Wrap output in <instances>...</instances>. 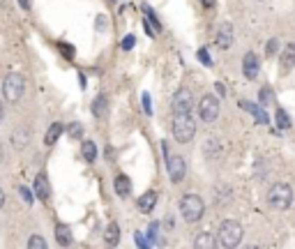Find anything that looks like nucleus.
I'll use <instances>...</instances> for the list:
<instances>
[{"mask_svg": "<svg viewBox=\"0 0 295 249\" xmlns=\"http://www.w3.org/2000/svg\"><path fill=\"white\" fill-rule=\"evenodd\" d=\"M279 65H282L284 72H291L295 69V42H289L284 51L279 53Z\"/></svg>", "mask_w": 295, "mask_h": 249, "instance_id": "obj_11", "label": "nucleus"}, {"mask_svg": "<svg viewBox=\"0 0 295 249\" xmlns=\"http://www.w3.org/2000/svg\"><path fill=\"white\" fill-rule=\"evenodd\" d=\"M104 240H106V245H111V247H115V245L120 243V226L115 222H111L106 226V231H104Z\"/></svg>", "mask_w": 295, "mask_h": 249, "instance_id": "obj_19", "label": "nucleus"}, {"mask_svg": "<svg viewBox=\"0 0 295 249\" xmlns=\"http://www.w3.org/2000/svg\"><path fill=\"white\" fill-rule=\"evenodd\" d=\"M171 129H173V139L178 143H189L196 134V122L189 115H175Z\"/></svg>", "mask_w": 295, "mask_h": 249, "instance_id": "obj_5", "label": "nucleus"}, {"mask_svg": "<svg viewBox=\"0 0 295 249\" xmlns=\"http://www.w3.org/2000/svg\"><path fill=\"white\" fill-rule=\"evenodd\" d=\"M19 192H21V196H23V201H26L28 205H30V203L35 201V199H33V192H30L28 187H19Z\"/></svg>", "mask_w": 295, "mask_h": 249, "instance_id": "obj_28", "label": "nucleus"}, {"mask_svg": "<svg viewBox=\"0 0 295 249\" xmlns=\"http://www.w3.org/2000/svg\"><path fill=\"white\" fill-rule=\"evenodd\" d=\"M134 37H132V35H129V37H125V40H122V49H125V51H129V49L134 47Z\"/></svg>", "mask_w": 295, "mask_h": 249, "instance_id": "obj_30", "label": "nucleus"}, {"mask_svg": "<svg viewBox=\"0 0 295 249\" xmlns=\"http://www.w3.org/2000/svg\"><path fill=\"white\" fill-rule=\"evenodd\" d=\"M261 104H265V106H277V101H275V95H272V90L270 88H263L261 90Z\"/></svg>", "mask_w": 295, "mask_h": 249, "instance_id": "obj_24", "label": "nucleus"}, {"mask_svg": "<svg viewBox=\"0 0 295 249\" xmlns=\"http://www.w3.org/2000/svg\"><path fill=\"white\" fill-rule=\"evenodd\" d=\"M81 155H83L86 162H95L97 159V146L93 141H83L81 143Z\"/></svg>", "mask_w": 295, "mask_h": 249, "instance_id": "obj_22", "label": "nucleus"}, {"mask_svg": "<svg viewBox=\"0 0 295 249\" xmlns=\"http://www.w3.org/2000/svg\"><path fill=\"white\" fill-rule=\"evenodd\" d=\"M258 69H261V60H258V55L254 51H247L245 58H242V72L247 76L249 81H254L256 76H258Z\"/></svg>", "mask_w": 295, "mask_h": 249, "instance_id": "obj_9", "label": "nucleus"}, {"mask_svg": "<svg viewBox=\"0 0 295 249\" xmlns=\"http://www.w3.org/2000/svg\"><path fill=\"white\" fill-rule=\"evenodd\" d=\"M26 93V79L19 72H9V74L2 79V97H5L9 104H16V101L23 97Z\"/></svg>", "mask_w": 295, "mask_h": 249, "instance_id": "obj_3", "label": "nucleus"}, {"mask_svg": "<svg viewBox=\"0 0 295 249\" xmlns=\"http://www.w3.org/2000/svg\"><path fill=\"white\" fill-rule=\"evenodd\" d=\"M242 236H245V229H242L240 222L235 219H224L219 224V231H217V245L221 247H238L242 243Z\"/></svg>", "mask_w": 295, "mask_h": 249, "instance_id": "obj_1", "label": "nucleus"}, {"mask_svg": "<svg viewBox=\"0 0 295 249\" xmlns=\"http://www.w3.org/2000/svg\"><path fill=\"white\" fill-rule=\"evenodd\" d=\"M28 249H47V240L42 236H33L28 240Z\"/></svg>", "mask_w": 295, "mask_h": 249, "instance_id": "obj_25", "label": "nucleus"}, {"mask_svg": "<svg viewBox=\"0 0 295 249\" xmlns=\"http://www.w3.org/2000/svg\"><path fill=\"white\" fill-rule=\"evenodd\" d=\"M154 205H157V192H146V194L139 199V210H141L143 215L152 212Z\"/></svg>", "mask_w": 295, "mask_h": 249, "instance_id": "obj_15", "label": "nucleus"}, {"mask_svg": "<svg viewBox=\"0 0 295 249\" xmlns=\"http://www.w3.org/2000/svg\"><path fill=\"white\" fill-rule=\"evenodd\" d=\"M275 122H277V127L279 129H291V115L286 113V108H282V106H277L275 108Z\"/></svg>", "mask_w": 295, "mask_h": 249, "instance_id": "obj_20", "label": "nucleus"}, {"mask_svg": "<svg viewBox=\"0 0 295 249\" xmlns=\"http://www.w3.org/2000/svg\"><path fill=\"white\" fill-rule=\"evenodd\" d=\"M2 120H5V106L0 104V125H2Z\"/></svg>", "mask_w": 295, "mask_h": 249, "instance_id": "obj_37", "label": "nucleus"}, {"mask_svg": "<svg viewBox=\"0 0 295 249\" xmlns=\"http://www.w3.org/2000/svg\"><path fill=\"white\" fill-rule=\"evenodd\" d=\"M215 88H217V93H219L221 97H224V95H226V88L221 86V83H215Z\"/></svg>", "mask_w": 295, "mask_h": 249, "instance_id": "obj_34", "label": "nucleus"}, {"mask_svg": "<svg viewBox=\"0 0 295 249\" xmlns=\"http://www.w3.org/2000/svg\"><path fill=\"white\" fill-rule=\"evenodd\" d=\"M166 171H168V178L173 185H180L185 180V175H187V162H185V157L180 155H171L166 159Z\"/></svg>", "mask_w": 295, "mask_h": 249, "instance_id": "obj_8", "label": "nucleus"}, {"mask_svg": "<svg viewBox=\"0 0 295 249\" xmlns=\"http://www.w3.org/2000/svg\"><path fill=\"white\" fill-rule=\"evenodd\" d=\"M5 162V150H2V146H0V164Z\"/></svg>", "mask_w": 295, "mask_h": 249, "instance_id": "obj_38", "label": "nucleus"}, {"mask_svg": "<svg viewBox=\"0 0 295 249\" xmlns=\"http://www.w3.org/2000/svg\"><path fill=\"white\" fill-rule=\"evenodd\" d=\"M201 2H203L205 7H215V5H217V0H201Z\"/></svg>", "mask_w": 295, "mask_h": 249, "instance_id": "obj_35", "label": "nucleus"}, {"mask_svg": "<svg viewBox=\"0 0 295 249\" xmlns=\"http://www.w3.org/2000/svg\"><path fill=\"white\" fill-rule=\"evenodd\" d=\"M35 192H37V199L47 203L51 199V187H49V178L44 173H40L35 178Z\"/></svg>", "mask_w": 295, "mask_h": 249, "instance_id": "obj_12", "label": "nucleus"}, {"mask_svg": "<svg viewBox=\"0 0 295 249\" xmlns=\"http://www.w3.org/2000/svg\"><path fill=\"white\" fill-rule=\"evenodd\" d=\"M143 111H146L148 115L152 113V106H150V95H143Z\"/></svg>", "mask_w": 295, "mask_h": 249, "instance_id": "obj_29", "label": "nucleus"}, {"mask_svg": "<svg viewBox=\"0 0 295 249\" xmlns=\"http://www.w3.org/2000/svg\"><path fill=\"white\" fill-rule=\"evenodd\" d=\"M55 240H58V245H62V247L72 245V229L65 226V224H55Z\"/></svg>", "mask_w": 295, "mask_h": 249, "instance_id": "obj_18", "label": "nucleus"}, {"mask_svg": "<svg viewBox=\"0 0 295 249\" xmlns=\"http://www.w3.org/2000/svg\"><path fill=\"white\" fill-rule=\"evenodd\" d=\"M14 146H16V148H23V146H26L28 143V139H30V134H28V129H16V132H14Z\"/></svg>", "mask_w": 295, "mask_h": 249, "instance_id": "obj_23", "label": "nucleus"}, {"mask_svg": "<svg viewBox=\"0 0 295 249\" xmlns=\"http://www.w3.org/2000/svg\"><path fill=\"white\" fill-rule=\"evenodd\" d=\"M2 205H5V192H2V187H0V210H2Z\"/></svg>", "mask_w": 295, "mask_h": 249, "instance_id": "obj_36", "label": "nucleus"}, {"mask_svg": "<svg viewBox=\"0 0 295 249\" xmlns=\"http://www.w3.org/2000/svg\"><path fill=\"white\" fill-rule=\"evenodd\" d=\"M67 134L72 136V139H81V136H83V125H81V122H72L67 127Z\"/></svg>", "mask_w": 295, "mask_h": 249, "instance_id": "obj_26", "label": "nucleus"}, {"mask_svg": "<svg viewBox=\"0 0 295 249\" xmlns=\"http://www.w3.org/2000/svg\"><path fill=\"white\" fill-rule=\"evenodd\" d=\"M205 212V203L198 194H185L180 199V215L185 222L196 224Z\"/></svg>", "mask_w": 295, "mask_h": 249, "instance_id": "obj_2", "label": "nucleus"}, {"mask_svg": "<svg viewBox=\"0 0 295 249\" xmlns=\"http://www.w3.org/2000/svg\"><path fill=\"white\" fill-rule=\"evenodd\" d=\"M194 247L196 249H215V247H219V245H217L215 236H210V233H198L196 240H194Z\"/></svg>", "mask_w": 295, "mask_h": 249, "instance_id": "obj_17", "label": "nucleus"}, {"mask_svg": "<svg viewBox=\"0 0 295 249\" xmlns=\"http://www.w3.org/2000/svg\"><path fill=\"white\" fill-rule=\"evenodd\" d=\"M62 132H65V125H62V122H53V125L47 129V134H44V143H47V146H55V141L60 139Z\"/></svg>", "mask_w": 295, "mask_h": 249, "instance_id": "obj_16", "label": "nucleus"}, {"mask_svg": "<svg viewBox=\"0 0 295 249\" xmlns=\"http://www.w3.org/2000/svg\"><path fill=\"white\" fill-rule=\"evenodd\" d=\"M19 2L23 9H30V7H33V0H19Z\"/></svg>", "mask_w": 295, "mask_h": 249, "instance_id": "obj_33", "label": "nucleus"}, {"mask_svg": "<svg viewBox=\"0 0 295 249\" xmlns=\"http://www.w3.org/2000/svg\"><path fill=\"white\" fill-rule=\"evenodd\" d=\"M279 51V42L272 37V40L268 42V47H265V53H268V58H275V53Z\"/></svg>", "mask_w": 295, "mask_h": 249, "instance_id": "obj_27", "label": "nucleus"}, {"mask_svg": "<svg viewBox=\"0 0 295 249\" xmlns=\"http://www.w3.org/2000/svg\"><path fill=\"white\" fill-rule=\"evenodd\" d=\"M215 42H217V47H219V49H228L231 44H233V26H231L228 21H224V23L217 28Z\"/></svg>", "mask_w": 295, "mask_h": 249, "instance_id": "obj_10", "label": "nucleus"}, {"mask_svg": "<svg viewBox=\"0 0 295 249\" xmlns=\"http://www.w3.org/2000/svg\"><path fill=\"white\" fill-rule=\"evenodd\" d=\"M62 53H65V55H67V58H72V55H74V49L72 47H65V44H62Z\"/></svg>", "mask_w": 295, "mask_h": 249, "instance_id": "obj_32", "label": "nucleus"}, {"mask_svg": "<svg viewBox=\"0 0 295 249\" xmlns=\"http://www.w3.org/2000/svg\"><path fill=\"white\" fill-rule=\"evenodd\" d=\"M268 203L275 210H289L293 203V189L286 182H275L268 192Z\"/></svg>", "mask_w": 295, "mask_h": 249, "instance_id": "obj_4", "label": "nucleus"}, {"mask_svg": "<svg viewBox=\"0 0 295 249\" xmlns=\"http://www.w3.org/2000/svg\"><path fill=\"white\" fill-rule=\"evenodd\" d=\"M90 111H93L95 118H106V113H108V97L106 95H97V97L93 100Z\"/></svg>", "mask_w": 295, "mask_h": 249, "instance_id": "obj_13", "label": "nucleus"}, {"mask_svg": "<svg viewBox=\"0 0 295 249\" xmlns=\"http://www.w3.org/2000/svg\"><path fill=\"white\" fill-rule=\"evenodd\" d=\"M113 189L118 196H129L132 194V182H129V178L125 173H118L113 180Z\"/></svg>", "mask_w": 295, "mask_h": 249, "instance_id": "obj_14", "label": "nucleus"}, {"mask_svg": "<svg viewBox=\"0 0 295 249\" xmlns=\"http://www.w3.org/2000/svg\"><path fill=\"white\" fill-rule=\"evenodd\" d=\"M238 106H242L245 111H249V113H254L256 115V120H261L263 125L268 122V118H265V113H263V108H256V104H251V101H247V100H240L238 101Z\"/></svg>", "mask_w": 295, "mask_h": 249, "instance_id": "obj_21", "label": "nucleus"}, {"mask_svg": "<svg viewBox=\"0 0 295 249\" xmlns=\"http://www.w3.org/2000/svg\"><path fill=\"white\" fill-rule=\"evenodd\" d=\"M219 115V100L215 95H203L198 100V118L203 122H215Z\"/></svg>", "mask_w": 295, "mask_h": 249, "instance_id": "obj_7", "label": "nucleus"}, {"mask_svg": "<svg viewBox=\"0 0 295 249\" xmlns=\"http://www.w3.org/2000/svg\"><path fill=\"white\" fill-rule=\"evenodd\" d=\"M192 108H194V95L189 88H180L171 100V111H173V115H189Z\"/></svg>", "mask_w": 295, "mask_h": 249, "instance_id": "obj_6", "label": "nucleus"}, {"mask_svg": "<svg viewBox=\"0 0 295 249\" xmlns=\"http://www.w3.org/2000/svg\"><path fill=\"white\" fill-rule=\"evenodd\" d=\"M198 60H203L205 65H212V60H210V55H208V51H205V49H201V51H198Z\"/></svg>", "mask_w": 295, "mask_h": 249, "instance_id": "obj_31", "label": "nucleus"}]
</instances>
